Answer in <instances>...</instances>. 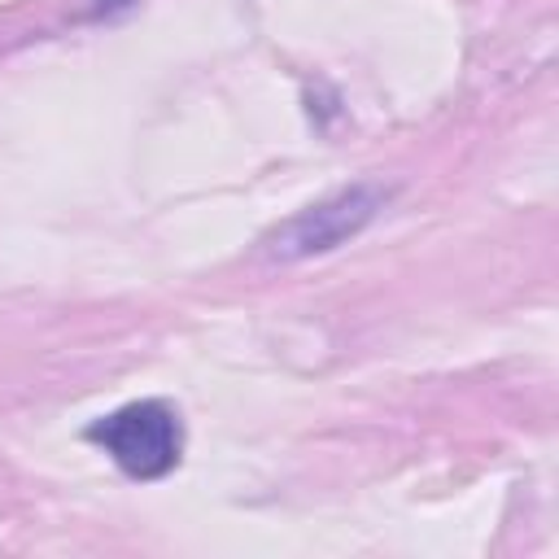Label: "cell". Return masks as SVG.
<instances>
[{
	"label": "cell",
	"instance_id": "cell-1",
	"mask_svg": "<svg viewBox=\"0 0 559 559\" xmlns=\"http://www.w3.org/2000/svg\"><path fill=\"white\" fill-rule=\"evenodd\" d=\"M397 197L393 183H380V179H354L319 201H310L306 210L288 214L284 223H275L258 253L275 266H293V262H306V258H323L341 245H349L354 236H362L384 210L389 201Z\"/></svg>",
	"mask_w": 559,
	"mask_h": 559
},
{
	"label": "cell",
	"instance_id": "cell-3",
	"mask_svg": "<svg viewBox=\"0 0 559 559\" xmlns=\"http://www.w3.org/2000/svg\"><path fill=\"white\" fill-rule=\"evenodd\" d=\"M131 4H140V0H92V4H87V17H118V13H127Z\"/></svg>",
	"mask_w": 559,
	"mask_h": 559
},
{
	"label": "cell",
	"instance_id": "cell-2",
	"mask_svg": "<svg viewBox=\"0 0 559 559\" xmlns=\"http://www.w3.org/2000/svg\"><path fill=\"white\" fill-rule=\"evenodd\" d=\"M83 437L131 480H162L183 463V415L166 397H135L92 419Z\"/></svg>",
	"mask_w": 559,
	"mask_h": 559
}]
</instances>
